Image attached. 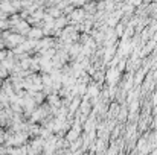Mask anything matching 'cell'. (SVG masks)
Returning a JSON list of instances; mask_svg holds the SVG:
<instances>
[{
	"label": "cell",
	"instance_id": "cell-1",
	"mask_svg": "<svg viewBox=\"0 0 157 155\" xmlns=\"http://www.w3.org/2000/svg\"><path fill=\"white\" fill-rule=\"evenodd\" d=\"M84 18H86V12H84L82 8H81V9H73V11L69 14V17H67V20H72V21L76 23V24L82 23Z\"/></svg>",
	"mask_w": 157,
	"mask_h": 155
},
{
	"label": "cell",
	"instance_id": "cell-6",
	"mask_svg": "<svg viewBox=\"0 0 157 155\" xmlns=\"http://www.w3.org/2000/svg\"><path fill=\"white\" fill-rule=\"evenodd\" d=\"M119 109H121V105L117 102H113L111 105H110V113H108V116L110 117H117V114H119Z\"/></svg>",
	"mask_w": 157,
	"mask_h": 155
},
{
	"label": "cell",
	"instance_id": "cell-7",
	"mask_svg": "<svg viewBox=\"0 0 157 155\" xmlns=\"http://www.w3.org/2000/svg\"><path fill=\"white\" fill-rule=\"evenodd\" d=\"M124 31H125V26H124L122 23H117V26H116V29H114V34H116V37H122Z\"/></svg>",
	"mask_w": 157,
	"mask_h": 155
},
{
	"label": "cell",
	"instance_id": "cell-4",
	"mask_svg": "<svg viewBox=\"0 0 157 155\" xmlns=\"http://www.w3.org/2000/svg\"><path fill=\"white\" fill-rule=\"evenodd\" d=\"M0 11L3 12V14H9V15H14L17 11H15V8L12 6V3H8V2H3V3H0Z\"/></svg>",
	"mask_w": 157,
	"mask_h": 155
},
{
	"label": "cell",
	"instance_id": "cell-2",
	"mask_svg": "<svg viewBox=\"0 0 157 155\" xmlns=\"http://www.w3.org/2000/svg\"><path fill=\"white\" fill-rule=\"evenodd\" d=\"M43 37H44L43 29H41V28H38V26L31 28V31L28 32V40H31V41H40Z\"/></svg>",
	"mask_w": 157,
	"mask_h": 155
},
{
	"label": "cell",
	"instance_id": "cell-9",
	"mask_svg": "<svg viewBox=\"0 0 157 155\" xmlns=\"http://www.w3.org/2000/svg\"><path fill=\"white\" fill-rule=\"evenodd\" d=\"M3 135H5V131H3V128L0 126V137H3Z\"/></svg>",
	"mask_w": 157,
	"mask_h": 155
},
{
	"label": "cell",
	"instance_id": "cell-5",
	"mask_svg": "<svg viewBox=\"0 0 157 155\" xmlns=\"http://www.w3.org/2000/svg\"><path fill=\"white\" fill-rule=\"evenodd\" d=\"M79 105H81V98H73L72 102L69 103V113L73 114L76 109H79Z\"/></svg>",
	"mask_w": 157,
	"mask_h": 155
},
{
	"label": "cell",
	"instance_id": "cell-8",
	"mask_svg": "<svg viewBox=\"0 0 157 155\" xmlns=\"http://www.w3.org/2000/svg\"><path fill=\"white\" fill-rule=\"evenodd\" d=\"M9 28V21L8 20H0V29H8Z\"/></svg>",
	"mask_w": 157,
	"mask_h": 155
},
{
	"label": "cell",
	"instance_id": "cell-3",
	"mask_svg": "<svg viewBox=\"0 0 157 155\" xmlns=\"http://www.w3.org/2000/svg\"><path fill=\"white\" fill-rule=\"evenodd\" d=\"M90 109H93V106L90 105L89 101H81V105H79V113H78V114L89 117V116H90Z\"/></svg>",
	"mask_w": 157,
	"mask_h": 155
}]
</instances>
